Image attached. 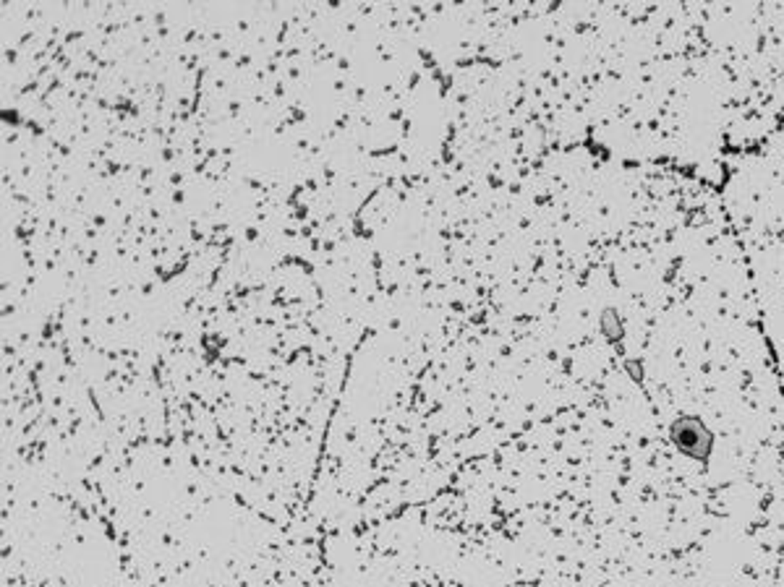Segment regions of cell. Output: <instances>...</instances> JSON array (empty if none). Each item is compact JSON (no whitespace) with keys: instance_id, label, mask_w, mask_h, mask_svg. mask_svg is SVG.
Returning <instances> with one entry per match:
<instances>
[{"instance_id":"cell-1","label":"cell","mask_w":784,"mask_h":587,"mask_svg":"<svg viewBox=\"0 0 784 587\" xmlns=\"http://www.w3.org/2000/svg\"><path fill=\"white\" fill-rule=\"evenodd\" d=\"M669 441L685 457L695 462H709L714 454V433L698 415H680L669 426Z\"/></svg>"},{"instance_id":"cell-2","label":"cell","mask_w":784,"mask_h":587,"mask_svg":"<svg viewBox=\"0 0 784 587\" xmlns=\"http://www.w3.org/2000/svg\"><path fill=\"white\" fill-rule=\"evenodd\" d=\"M601 331H604V337H607L609 342H622V337H625V324H622V319H619V313L615 311V308H607V311H604V316H601Z\"/></svg>"},{"instance_id":"cell-3","label":"cell","mask_w":784,"mask_h":587,"mask_svg":"<svg viewBox=\"0 0 784 587\" xmlns=\"http://www.w3.org/2000/svg\"><path fill=\"white\" fill-rule=\"evenodd\" d=\"M625 368L627 371H630V376H633V381H638V384H641V381H643V366H641V363H633V360H625Z\"/></svg>"}]
</instances>
